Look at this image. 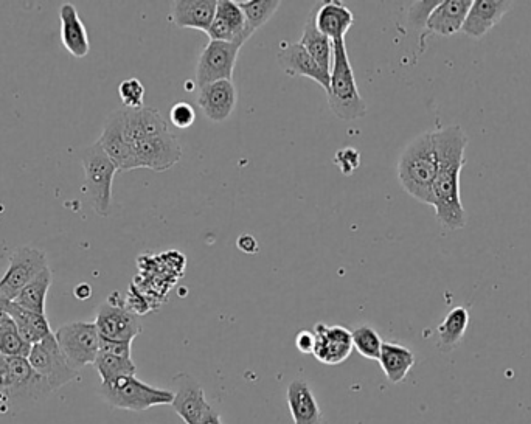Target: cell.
<instances>
[{
  "label": "cell",
  "mask_w": 531,
  "mask_h": 424,
  "mask_svg": "<svg viewBox=\"0 0 531 424\" xmlns=\"http://www.w3.org/2000/svg\"><path fill=\"white\" fill-rule=\"evenodd\" d=\"M432 136L438 160L437 176L432 187V207L441 226L448 230H460L468 224L460 196V174L466 162L468 136L459 125L432 131Z\"/></svg>",
  "instance_id": "1"
},
{
  "label": "cell",
  "mask_w": 531,
  "mask_h": 424,
  "mask_svg": "<svg viewBox=\"0 0 531 424\" xmlns=\"http://www.w3.org/2000/svg\"><path fill=\"white\" fill-rule=\"evenodd\" d=\"M438 160L432 131L415 137L398 159L401 187L417 201L432 206V187L437 176Z\"/></svg>",
  "instance_id": "2"
},
{
  "label": "cell",
  "mask_w": 531,
  "mask_h": 424,
  "mask_svg": "<svg viewBox=\"0 0 531 424\" xmlns=\"http://www.w3.org/2000/svg\"><path fill=\"white\" fill-rule=\"evenodd\" d=\"M328 105L341 120L361 119L367 114V105L359 94L354 80L353 66L348 58L345 39L333 42V66L330 72V89L327 92Z\"/></svg>",
  "instance_id": "3"
},
{
  "label": "cell",
  "mask_w": 531,
  "mask_h": 424,
  "mask_svg": "<svg viewBox=\"0 0 531 424\" xmlns=\"http://www.w3.org/2000/svg\"><path fill=\"white\" fill-rule=\"evenodd\" d=\"M84 170V193L98 216H108L112 206V182L117 167L100 143L87 146L81 153Z\"/></svg>",
  "instance_id": "4"
},
{
  "label": "cell",
  "mask_w": 531,
  "mask_h": 424,
  "mask_svg": "<svg viewBox=\"0 0 531 424\" xmlns=\"http://www.w3.org/2000/svg\"><path fill=\"white\" fill-rule=\"evenodd\" d=\"M101 397L112 407L123 411L142 412L154 406H165L174 400L173 390L157 389L136 376H123L111 383L101 384Z\"/></svg>",
  "instance_id": "5"
},
{
  "label": "cell",
  "mask_w": 531,
  "mask_h": 424,
  "mask_svg": "<svg viewBox=\"0 0 531 424\" xmlns=\"http://www.w3.org/2000/svg\"><path fill=\"white\" fill-rule=\"evenodd\" d=\"M53 390L33 370L27 358H10L0 353V398L8 401H36Z\"/></svg>",
  "instance_id": "6"
},
{
  "label": "cell",
  "mask_w": 531,
  "mask_h": 424,
  "mask_svg": "<svg viewBox=\"0 0 531 424\" xmlns=\"http://www.w3.org/2000/svg\"><path fill=\"white\" fill-rule=\"evenodd\" d=\"M55 338L73 370L94 364L100 353V334L95 322H70L55 331Z\"/></svg>",
  "instance_id": "7"
},
{
  "label": "cell",
  "mask_w": 531,
  "mask_h": 424,
  "mask_svg": "<svg viewBox=\"0 0 531 424\" xmlns=\"http://www.w3.org/2000/svg\"><path fill=\"white\" fill-rule=\"evenodd\" d=\"M49 268L46 254L35 247H19L11 254L10 265L0 279V299L13 302L19 292Z\"/></svg>",
  "instance_id": "8"
},
{
  "label": "cell",
  "mask_w": 531,
  "mask_h": 424,
  "mask_svg": "<svg viewBox=\"0 0 531 424\" xmlns=\"http://www.w3.org/2000/svg\"><path fill=\"white\" fill-rule=\"evenodd\" d=\"M27 359L33 370L49 384L52 390L61 389L77 378L78 372L67 362L63 350L56 341L55 333L50 334L49 338L39 344L33 345Z\"/></svg>",
  "instance_id": "9"
},
{
  "label": "cell",
  "mask_w": 531,
  "mask_h": 424,
  "mask_svg": "<svg viewBox=\"0 0 531 424\" xmlns=\"http://www.w3.org/2000/svg\"><path fill=\"white\" fill-rule=\"evenodd\" d=\"M240 50V44L235 42L209 41L199 56L196 84L202 87L216 81L232 80Z\"/></svg>",
  "instance_id": "10"
},
{
  "label": "cell",
  "mask_w": 531,
  "mask_h": 424,
  "mask_svg": "<svg viewBox=\"0 0 531 424\" xmlns=\"http://www.w3.org/2000/svg\"><path fill=\"white\" fill-rule=\"evenodd\" d=\"M136 154L137 168L167 171L182 159V145L173 133L159 134L132 143Z\"/></svg>",
  "instance_id": "11"
},
{
  "label": "cell",
  "mask_w": 531,
  "mask_h": 424,
  "mask_svg": "<svg viewBox=\"0 0 531 424\" xmlns=\"http://www.w3.org/2000/svg\"><path fill=\"white\" fill-rule=\"evenodd\" d=\"M95 325L100 338L109 341L132 342L142 333L139 317L122 303H115L112 300H108L98 308Z\"/></svg>",
  "instance_id": "12"
},
{
  "label": "cell",
  "mask_w": 531,
  "mask_h": 424,
  "mask_svg": "<svg viewBox=\"0 0 531 424\" xmlns=\"http://www.w3.org/2000/svg\"><path fill=\"white\" fill-rule=\"evenodd\" d=\"M98 143L118 171L136 170V154L125 134V108L118 109L109 117Z\"/></svg>",
  "instance_id": "13"
},
{
  "label": "cell",
  "mask_w": 531,
  "mask_h": 424,
  "mask_svg": "<svg viewBox=\"0 0 531 424\" xmlns=\"http://www.w3.org/2000/svg\"><path fill=\"white\" fill-rule=\"evenodd\" d=\"M171 383L174 387V400L171 403L174 412L185 421V424H199L205 409L209 406L205 401L201 384L188 373H179L174 376Z\"/></svg>",
  "instance_id": "14"
},
{
  "label": "cell",
  "mask_w": 531,
  "mask_h": 424,
  "mask_svg": "<svg viewBox=\"0 0 531 424\" xmlns=\"http://www.w3.org/2000/svg\"><path fill=\"white\" fill-rule=\"evenodd\" d=\"M316 334V347L314 358L322 364L337 365L347 361L353 352V339L351 331L341 325L328 327L325 324H317L314 328Z\"/></svg>",
  "instance_id": "15"
},
{
  "label": "cell",
  "mask_w": 531,
  "mask_h": 424,
  "mask_svg": "<svg viewBox=\"0 0 531 424\" xmlns=\"http://www.w3.org/2000/svg\"><path fill=\"white\" fill-rule=\"evenodd\" d=\"M236 100L238 94L232 80L216 81L199 87L198 106L212 122H226L235 111Z\"/></svg>",
  "instance_id": "16"
},
{
  "label": "cell",
  "mask_w": 531,
  "mask_h": 424,
  "mask_svg": "<svg viewBox=\"0 0 531 424\" xmlns=\"http://www.w3.org/2000/svg\"><path fill=\"white\" fill-rule=\"evenodd\" d=\"M511 7H513V2H505V0H474L469 8L462 32L469 38H483L504 19Z\"/></svg>",
  "instance_id": "17"
},
{
  "label": "cell",
  "mask_w": 531,
  "mask_h": 424,
  "mask_svg": "<svg viewBox=\"0 0 531 424\" xmlns=\"http://www.w3.org/2000/svg\"><path fill=\"white\" fill-rule=\"evenodd\" d=\"M278 61L291 77H306L316 81L325 91L330 89V73L325 72L299 42L285 44L278 53Z\"/></svg>",
  "instance_id": "18"
},
{
  "label": "cell",
  "mask_w": 531,
  "mask_h": 424,
  "mask_svg": "<svg viewBox=\"0 0 531 424\" xmlns=\"http://www.w3.org/2000/svg\"><path fill=\"white\" fill-rule=\"evenodd\" d=\"M471 0H445L438 2L426 22V32L440 36H452L462 32Z\"/></svg>",
  "instance_id": "19"
},
{
  "label": "cell",
  "mask_w": 531,
  "mask_h": 424,
  "mask_svg": "<svg viewBox=\"0 0 531 424\" xmlns=\"http://www.w3.org/2000/svg\"><path fill=\"white\" fill-rule=\"evenodd\" d=\"M215 0H179L171 7V21L179 28H195L201 32H209L215 19Z\"/></svg>",
  "instance_id": "20"
},
{
  "label": "cell",
  "mask_w": 531,
  "mask_h": 424,
  "mask_svg": "<svg viewBox=\"0 0 531 424\" xmlns=\"http://www.w3.org/2000/svg\"><path fill=\"white\" fill-rule=\"evenodd\" d=\"M59 21H61V41L67 52L75 58H84L89 55V50H91L89 35L75 5H61Z\"/></svg>",
  "instance_id": "21"
},
{
  "label": "cell",
  "mask_w": 531,
  "mask_h": 424,
  "mask_svg": "<svg viewBox=\"0 0 531 424\" xmlns=\"http://www.w3.org/2000/svg\"><path fill=\"white\" fill-rule=\"evenodd\" d=\"M167 122L157 109L145 108L131 111L125 109V134L129 143L168 133Z\"/></svg>",
  "instance_id": "22"
},
{
  "label": "cell",
  "mask_w": 531,
  "mask_h": 424,
  "mask_svg": "<svg viewBox=\"0 0 531 424\" xmlns=\"http://www.w3.org/2000/svg\"><path fill=\"white\" fill-rule=\"evenodd\" d=\"M316 25L322 35L333 42L339 41L345 39V35L350 32L354 25V16L344 4L330 0L317 5Z\"/></svg>",
  "instance_id": "23"
},
{
  "label": "cell",
  "mask_w": 531,
  "mask_h": 424,
  "mask_svg": "<svg viewBox=\"0 0 531 424\" xmlns=\"http://www.w3.org/2000/svg\"><path fill=\"white\" fill-rule=\"evenodd\" d=\"M288 406L294 424H322V412L313 390L303 379H294L288 386Z\"/></svg>",
  "instance_id": "24"
},
{
  "label": "cell",
  "mask_w": 531,
  "mask_h": 424,
  "mask_svg": "<svg viewBox=\"0 0 531 424\" xmlns=\"http://www.w3.org/2000/svg\"><path fill=\"white\" fill-rule=\"evenodd\" d=\"M5 310L8 316L13 319L14 324L18 327L22 338L30 345L39 344L44 339L49 338L52 330H50L49 320L44 314L33 313V311L24 310L22 306L16 305L14 302L7 300L5 302Z\"/></svg>",
  "instance_id": "25"
},
{
  "label": "cell",
  "mask_w": 531,
  "mask_h": 424,
  "mask_svg": "<svg viewBox=\"0 0 531 424\" xmlns=\"http://www.w3.org/2000/svg\"><path fill=\"white\" fill-rule=\"evenodd\" d=\"M317 7L311 10L308 19H306L305 27H303V35L300 38V46L305 47L306 52L313 56V60L322 67L325 72H331L333 66V41L327 36L319 32L316 25Z\"/></svg>",
  "instance_id": "26"
},
{
  "label": "cell",
  "mask_w": 531,
  "mask_h": 424,
  "mask_svg": "<svg viewBox=\"0 0 531 424\" xmlns=\"http://www.w3.org/2000/svg\"><path fill=\"white\" fill-rule=\"evenodd\" d=\"M378 362L390 383L400 384L401 381L406 379L413 365H415V355L403 345L382 342L381 355H379Z\"/></svg>",
  "instance_id": "27"
},
{
  "label": "cell",
  "mask_w": 531,
  "mask_h": 424,
  "mask_svg": "<svg viewBox=\"0 0 531 424\" xmlns=\"http://www.w3.org/2000/svg\"><path fill=\"white\" fill-rule=\"evenodd\" d=\"M469 327V311L465 306H455L438 325V347L441 352H451L465 338Z\"/></svg>",
  "instance_id": "28"
},
{
  "label": "cell",
  "mask_w": 531,
  "mask_h": 424,
  "mask_svg": "<svg viewBox=\"0 0 531 424\" xmlns=\"http://www.w3.org/2000/svg\"><path fill=\"white\" fill-rule=\"evenodd\" d=\"M53 274L50 268L44 269L33 282L28 283L19 296L13 300L16 305L22 306L24 310L33 313L44 314L46 316L47 294L52 286Z\"/></svg>",
  "instance_id": "29"
},
{
  "label": "cell",
  "mask_w": 531,
  "mask_h": 424,
  "mask_svg": "<svg viewBox=\"0 0 531 424\" xmlns=\"http://www.w3.org/2000/svg\"><path fill=\"white\" fill-rule=\"evenodd\" d=\"M215 18L232 30L236 42L241 44V46H244L249 41L250 36L254 35L247 28L243 10H241L240 4L235 2V0H218Z\"/></svg>",
  "instance_id": "30"
},
{
  "label": "cell",
  "mask_w": 531,
  "mask_h": 424,
  "mask_svg": "<svg viewBox=\"0 0 531 424\" xmlns=\"http://www.w3.org/2000/svg\"><path fill=\"white\" fill-rule=\"evenodd\" d=\"M94 367L100 375L101 384L111 383L123 376H136L137 372L136 364L131 358H122L105 352L98 353Z\"/></svg>",
  "instance_id": "31"
},
{
  "label": "cell",
  "mask_w": 531,
  "mask_h": 424,
  "mask_svg": "<svg viewBox=\"0 0 531 424\" xmlns=\"http://www.w3.org/2000/svg\"><path fill=\"white\" fill-rule=\"evenodd\" d=\"M33 345L28 344L13 319L8 317L4 324L0 325V353L10 358H28Z\"/></svg>",
  "instance_id": "32"
},
{
  "label": "cell",
  "mask_w": 531,
  "mask_h": 424,
  "mask_svg": "<svg viewBox=\"0 0 531 424\" xmlns=\"http://www.w3.org/2000/svg\"><path fill=\"white\" fill-rule=\"evenodd\" d=\"M246 18L247 28L250 32H257L266 22L271 21L275 11L280 8L277 0H250V2H238Z\"/></svg>",
  "instance_id": "33"
},
{
  "label": "cell",
  "mask_w": 531,
  "mask_h": 424,
  "mask_svg": "<svg viewBox=\"0 0 531 424\" xmlns=\"http://www.w3.org/2000/svg\"><path fill=\"white\" fill-rule=\"evenodd\" d=\"M351 339H353V348L358 350L359 355L372 359V361H378L379 355H381L382 339L375 328L361 325V327L351 331Z\"/></svg>",
  "instance_id": "34"
},
{
  "label": "cell",
  "mask_w": 531,
  "mask_h": 424,
  "mask_svg": "<svg viewBox=\"0 0 531 424\" xmlns=\"http://www.w3.org/2000/svg\"><path fill=\"white\" fill-rule=\"evenodd\" d=\"M118 95L122 100L125 109L137 111L143 108V98H145V87L137 78H128L118 86Z\"/></svg>",
  "instance_id": "35"
},
{
  "label": "cell",
  "mask_w": 531,
  "mask_h": 424,
  "mask_svg": "<svg viewBox=\"0 0 531 424\" xmlns=\"http://www.w3.org/2000/svg\"><path fill=\"white\" fill-rule=\"evenodd\" d=\"M334 164L337 165L342 174L348 176V174L358 170L359 165H361V154L353 146H345L342 150L337 151L336 156H334Z\"/></svg>",
  "instance_id": "36"
},
{
  "label": "cell",
  "mask_w": 531,
  "mask_h": 424,
  "mask_svg": "<svg viewBox=\"0 0 531 424\" xmlns=\"http://www.w3.org/2000/svg\"><path fill=\"white\" fill-rule=\"evenodd\" d=\"M196 120V112L193 106L188 105L185 101L176 103L170 111V122L176 128L187 129L190 128Z\"/></svg>",
  "instance_id": "37"
},
{
  "label": "cell",
  "mask_w": 531,
  "mask_h": 424,
  "mask_svg": "<svg viewBox=\"0 0 531 424\" xmlns=\"http://www.w3.org/2000/svg\"><path fill=\"white\" fill-rule=\"evenodd\" d=\"M438 2H415L410 8V21L415 27L426 28L427 19L431 16L432 10L437 7Z\"/></svg>",
  "instance_id": "38"
},
{
  "label": "cell",
  "mask_w": 531,
  "mask_h": 424,
  "mask_svg": "<svg viewBox=\"0 0 531 424\" xmlns=\"http://www.w3.org/2000/svg\"><path fill=\"white\" fill-rule=\"evenodd\" d=\"M131 344L132 342L100 339V352L109 353V355L122 356V358H131Z\"/></svg>",
  "instance_id": "39"
},
{
  "label": "cell",
  "mask_w": 531,
  "mask_h": 424,
  "mask_svg": "<svg viewBox=\"0 0 531 424\" xmlns=\"http://www.w3.org/2000/svg\"><path fill=\"white\" fill-rule=\"evenodd\" d=\"M295 345L299 348V352L305 355H313L314 347H316V334L314 331L302 330L295 338Z\"/></svg>",
  "instance_id": "40"
},
{
  "label": "cell",
  "mask_w": 531,
  "mask_h": 424,
  "mask_svg": "<svg viewBox=\"0 0 531 424\" xmlns=\"http://www.w3.org/2000/svg\"><path fill=\"white\" fill-rule=\"evenodd\" d=\"M238 247L246 254H255L258 249L257 240L250 235H243V237L238 238Z\"/></svg>",
  "instance_id": "41"
},
{
  "label": "cell",
  "mask_w": 531,
  "mask_h": 424,
  "mask_svg": "<svg viewBox=\"0 0 531 424\" xmlns=\"http://www.w3.org/2000/svg\"><path fill=\"white\" fill-rule=\"evenodd\" d=\"M199 424H223V420H221V415H219L209 404L207 409H205L204 415H202Z\"/></svg>",
  "instance_id": "42"
},
{
  "label": "cell",
  "mask_w": 531,
  "mask_h": 424,
  "mask_svg": "<svg viewBox=\"0 0 531 424\" xmlns=\"http://www.w3.org/2000/svg\"><path fill=\"white\" fill-rule=\"evenodd\" d=\"M73 294H75V297H77L78 300H87L92 296L91 285L80 283V285L75 288V291H73Z\"/></svg>",
  "instance_id": "43"
},
{
  "label": "cell",
  "mask_w": 531,
  "mask_h": 424,
  "mask_svg": "<svg viewBox=\"0 0 531 424\" xmlns=\"http://www.w3.org/2000/svg\"><path fill=\"white\" fill-rule=\"evenodd\" d=\"M5 302H7V300L0 299V325L4 324L5 320L10 317L8 316L7 310H5Z\"/></svg>",
  "instance_id": "44"
}]
</instances>
